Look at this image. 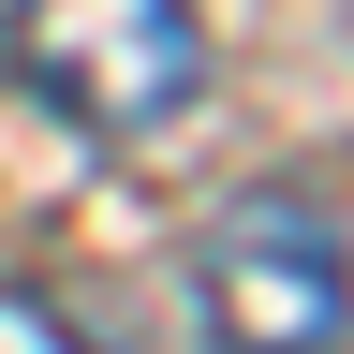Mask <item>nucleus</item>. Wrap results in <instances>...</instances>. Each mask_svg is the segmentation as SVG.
<instances>
[{
    "mask_svg": "<svg viewBox=\"0 0 354 354\" xmlns=\"http://www.w3.org/2000/svg\"><path fill=\"white\" fill-rule=\"evenodd\" d=\"M192 310L207 339H251V354H310L354 325V251L310 192H236L192 251Z\"/></svg>",
    "mask_w": 354,
    "mask_h": 354,
    "instance_id": "f03ea898",
    "label": "nucleus"
},
{
    "mask_svg": "<svg viewBox=\"0 0 354 354\" xmlns=\"http://www.w3.org/2000/svg\"><path fill=\"white\" fill-rule=\"evenodd\" d=\"M15 74H30L74 133L133 148V133L192 118V88H207V15H192V0H15Z\"/></svg>",
    "mask_w": 354,
    "mask_h": 354,
    "instance_id": "f257e3e1",
    "label": "nucleus"
}]
</instances>
